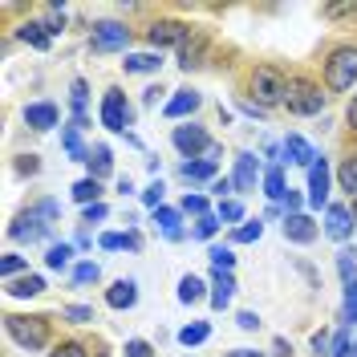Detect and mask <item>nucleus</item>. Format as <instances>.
Wrapping results in <instances>:
<instances>
[{
    "label": "nucleus",
    "instance_id": "obj_1",
    "mask_svg": "<svg viewBox=\"0 0 357 357\" xmlns=\"http://www.w3.org/2000/svg\"><path fill=\"white\" fill-rule=\"evenodd\" d=\"M248 93L256 98V106H284V98H289V77L280 73L276 66H256L252 69V77H248Z\"/></svg>",
    "mask_w": 357,
    "mask_h": 357
},
{
    "label": "nucleus",
    "instance_id": "obj_2",
    "mask_svg": "<svg viewBox=\"0 0 357 357\" xmlns=\"http://www.w3.org/2000/svg\"><path fill=\"white\" fill-rule=\"evenodd\" d=\"M357 82V45H341L329 53V61H325V89H349Z\"/></svg>",
    "mask_w": 357,
    "mask_h": 357
},
{
    "label": "nucleus",
    "instance_id": "obj_3",
    "mask_svg": "<svg viewBox=\"0 0 357 357\" xmlns=\"http://www.w3.org/2000/svg\"><path fill=\"white\" fill-rule=\"evenodd\" d=\"M4 329H8V337L21 349H45L49 345V321L45 317H21V312H13V317H4Z\"/></svg>",
    "mask_w": 357,
    "mask_h": 357
},
{
    "label": "nucleus",
    "instance_id": "obj_4",
    "mask_svg": "<svg viewBox=\"0 0 357 357\" xmlns=\"http://www.w3.org/2000/svg\"><path fill=\"white\" fill-rule=\"evenodd\" d=\"M284 106H289V114H296V118H312V114L325 110V93H321V86H312L309 77H289V98H284Z\"/></svg>",
    "mask_w": 357,
    "mask_h": 357
},
{
    "label": "nucleus",
    "instance_id": "obj_5",
    "mask_svg": "<svg viewBox=\"0 0 357 357\" xmlns=\"http://www.w3.org/2000/svg\"><path fill=\"white\" fill-rule=\"evenodd\" d=\"M49 231H53V223L45 220L37 207L21 211L17 220L8 223V240H17V244H37V240H49Z\"/></svg>",
    "mask_w": 357,
    "mask_h": 357
},
{
    "label": "nucleus",
    "instance_id": "obj_6",
    "mask_svg": "<svg viewBox=\"0 0 357 357\" xmlns=\"http://www.w3.org/2000/svg\"><path fill=\"white\" fill-rule=\"evenodd\" d=\"M102 126L106 130H126V126H134V110L130 102H126V93L122 89H106L102 93Z\"/></svg>",
    "mask_w": 357,
    "mask_h": 357
},
{
    "label": "nucleus",
    "instance_id": "obj_7",
    "mask_svg": "<svg viewBox=\"0 0 357 357\" xmlns=\"http://www.w3.org/2000/svg\"><path fill=\"white\" fill-rule=\"evenodd\" d=\"M171 142H175V151L183 158H199L207 155L215 142H211V134L203 130V126H195V122H187V126H175V134H171Z\"/></svg>",
    "mask_w": 357,
    "mask_h": 357
},
{
    "label": "nucleus",
    "instance_id": "obj_8",
    "mask_svg": "<svg viewBox=\"0 0 357 357\" xmlns=\"http://www.w3.org/2000/svg\"><path fill=\"white\" fill-rule=\"evenodd\" d=\"M89 45H93V53H118V49L130 45V29H126L122 21H98Z\"/></svg>",
    "mask_w": 357,
    "mask_h": 357
},
{
    "label": "nucleus",
    "instance_id": "obj_9",
    "mask_svg": "<svg viewBox=\"0 0 357 357\" xmlns=\"http://www.w3.org/2000/svg\"><path fill=\"white\" fill-rule=\"evenodd\" d=\"M329 178H333V175H329V158L321 155L317 162H312V171H309V191H305L309 207H317V211L329 203Z\"/></svg>",
    "mask_w": 357,
    "mask_h": 357
},
{
    "label": "nucleus",
    "instance_id": "obj_10",
    "mask_svg": "<svg viewBox=\"0 0 357 357\" xmlns=\"http://www.w3.org/2000/svg\"><path fill=\"white\" fill-rule=\"evenodd\" d=\"M187 37H191V24L183 21H155L151 24V33H146V41L155 45V49H167V45H187Z\"/></svg>",
    "mask_w": 357,
    "mask_h": 357
},
{
    "label": "nucleus",
    "instance_id": "obj_11",
    "mask_svg": "<svg viewBox=\"0 0 357 357\" xmlns=\"http://www.w3.org/2000/svg\"><path fill=\"white\" fill-rule=\"evenodd\" d=\"M354 211L345 207V203H329V211H325V236L337 240V244H345L349 236H354Z\"/></svg>",
    "mask_w": 357,
    "mask_h": 357
},
{
    "label": "nucleus",
    "instance_id": "obj_12",
    "mask_svg": "<svg viewBox=\"0 0 357 357\" xmlns=\"http://www.w3.org/2000/svg\"><path fill=\"white\" fill-rule=\"evenodd\" d=\"M280 231H284V240H289V244H312L321 227H317V220H312V215H305V211H301V215H284Z\"/></svg>",
    "mask_w": 357,
    "mask_h": 357
},
{
    "label": "nucleus",
    "instance_id": "obj_13",
    "mask_svg": "<svg viewBox=\"0 0 357 357\" xmlns=\"http://www.w3.org/2000/svg\"><path fill=\"white\" fill-rule=\"evenodd\" d=\"M155 227L171 240V244H178V240H187V227H183V211L178 207H155Z\"/></svg>",
    "mask_w": 357,
    "mask_h": 357
},
{
    "label": "nucleus",
    "instance_id": "obj_14",
    "mask_svg": "<svg viewBox=\"0 0 357 357\" xmlns=\"http://www.w3.org/2000/svg\"><path fill=\"white\" fill-rule=\"evenodd\" d=\"M256 178H260V158L252 155V151H240V155H236V175H231L236 191H252Z\"/></svg>",
    "mask_w": 357,
    "mask_h": 357
},
{
    "label": "nucleus",
    "instance_id": "obj_15",
    "mask_svg": "<svg viewBox=\"0 0 357 357\" xmlns=\"http://www.w3.org/2000/svg\"><path fill=\"white\" fill-rule=\"evenodd\" d=\"M178 175L187 178V183H215L220 178V162L215 158H187L178 167Z\"/></svg>",
    "mask_w": 357,
    "mask_h": 357
},
{
    "label": "nucleus",
    "instance_id": "obj_16",
    "mask_svg": "<svg viewBox=\"0 0 357 357\" xmlns=\"http://www.w3.org/2000/svg\"><path fill=\"white\" fill-rule=\"evenodd\" d=\"M280 151H284V162H292V167H309V171H312V162L321 158V155H317V151L309 146V142L301 138V134H289Z\"/></svg>",
    "mask_w": 357,
    "mask_h": 357
},
{
    "label": "nucleus",
    "instance_id": "obj_17",
    "mask_svg": "<svg viewBox=\"0 0 357 357\" xmlns=\"http://www.w3.org/2000/svg\"><path fill=\"white\" fill-rule=\"evenodd\" d=\"M199 106H203L199 89H175V98L162 106V114H167V118H187V114H195Z\"/></svg>",
    "mask_w": 357,
    "mask_h": 357
},
{
    "label": "nucleus",
    "instance_id": "obj_18",
    "mask_svg": "<svg viewBox=\"0 0 357 357\" xmlns=\"http://www.w3.org/2000/svg\"><path fill=\"white\" fill-rule=\"evenodd\" d=\"M24 122L33 126V130H53L57 122H61V114L53 102H33V106H24Z\"/></svg>",
    "mask_w": 357,
    "mask_h": 357
},
{
    "label": "nucleus",
    "instance_id": "obj_19",
    "mask_svg": "<svg viewBox=\"0 0 357 357\" xmlns=\"http://www.w3.org/2000/svg\"><path fill=\"white\" fill-rule=\"evenodd\" d=\"M106 305H110V309H134V305H138V284H134V280H114L110 289H106Z\"/></svg>",
    "mask_w": 357,
    "mask_h": 357
},
{
    "label": "nucleus",
    "instance_id": "obj_20",
    "mask_svg": "<svg viewBox=\"0 0 357 357\" xmlns=\"http://www.w3.org/2000/svg\"><path fill=\"white\" fill-rule=\"evenodd\" d=\"M231 296H236V276L215 268V276H211V309L223 312L227 305H231Z\"/></svg>",
    "mask_w": 357,
    "mask_h": 357
},
{
    "label": "nucleus",
    "instance_id": "obj_21",
    "mask_svg": "<svg viewBox=\"0 0 357 357\" xmlns=\"http://www.w3.org/2000/svg\"><path fill=\"white\" fill-rule=\"evenodd\" d=\"M4 289H8V296H41V292H45V276L24 272V276H17V280H8Z\"/></svg>",
    "mask_w": 357,
    "mask_h": 357
},
{
    "label": "nucleus",
    "instance_id": "obj_22",
    "mask_svg": "<svg viewBox=\"0 0 357 357\" xmlns=\"http://www.w3.org/2000/svg\"><path fill=\"white\" fill-rule=\"evenodd\" d=\"M61 146H66V155L73 158V162H89V155L93 151H86L82 146V134H77V126L69 122V126H61Z\"/></svg>",
    "mask_w": 357,
    "mask_h": 357
},
{
    "label": "nucleus",
    "instance_id": "obj_23",
    "mask_svg": "<svg viewBox=\"0 0 357 357\" xmlns=\"http://www.w3.org/2000/svg\"><path fill=\"white\" fill-rule=\"evenodd\" d=\"M260 183H264V195L272 203H284V195H289V183H284V171H280V167H268Z\"/></svg>",
    "mask_w": 357,
    "mask_h": 357
},
{
    "label": "nucleus",
    "instance_id": "obj_24",
    "mask_svg": "<svg viewBox=\"0 0 357 357\" xmlns=\"http://www.w3.org/2000/svg\"><path fill=\"white\" fill-rule=\"evenodd\" d=\"M17 37H21L24 45H33V49H49V45H53V37H49V29H45V21H24Z\"/></svg>",
    "mask_w": 357,
    "mask_h": 357
},
{
    "label": "nucleus",
    "instance_id": "obj_25",
    "mask_svg": "<svg viewBox=\"0 0 357 357\" xmlns=\"http://www.w3.org/2000/svg\"><path fill=\"white\" fill-rule=\"evenodd\" d=\"M73 199L82 203V207H93V203H102V183L98 178H77L73 183Z\"/></svg>",
    "mask_w": 357,
    "mask_h": 357
},
{
    "label": "nucleus",
    "instance_id": "obj_26",
    "mask_svg": "<svg viewBox=\"0 0 357 357\" xmlns=\"http://www.w3.org/2000/svg\"><path fill=\"white\" fill-rule=\"evenodd\" d=\"M203 296H207V284H203L195 272H187V276L178 280V301H183V305H195V301H203Z\"/></svg>",
    "mask_w": 357,
    "mask_h": 357
},
{
    "label": "nucleus",
    "instance_id": "obj_27",
    "mask_svg": "<svg viewBox=\"0 0 357 357\" xmlns=\"http://www.w3.org/2000/svg\"><path fill=\"white\" fill-rule=\"evenodd\" d=\"M110 171H114L110 146H102V142H98V146H93V155H89V178H98V183H102Z\"/></svg>",
    "mask_w": 357,
    "mask_h": 357
},
{
    "label": "nucleus",
    "instance_id": "obj_28",
    "mask_svg": "<svg viewBox=\"0 0 357 357\" xmlns=\"http://www.w3.org/2000/svg\"><path fill=\"white\" fill-rule=\"evenodd\" d=\"M122 66H126V73H158L162 57H158V53H130Z\"/></svg>",
    "mask_w": 357,
    "mask_h": 357
},
{
    "label": "nucleus",
    "instance_id": "obj_29",
    "mask_svg": "<svg viewBox=\"0 0 357 357\" xmlns=\"http://www.w3.org/2000/svg\"><path fill=\"white\" fill-rule=\"evenodd\" d=\"M337 183H341V191H349V199H357V155L341 158V167H337Z\"/></svg>",
    "mask_w": 357,
    "mask_h": 357
},
{
    "label": "nucleus",
    "instance_id": "obj_30",
    "mask_svg": "<svg viewBox=\"0 0 357 357\" xmlns=\"http://www.w3.org/2000/svg\"><path fill=\"white\" fill-rule=\"evenodd\" d=\"M69 260H73V244H49V252H45V268L66 272Z\"/></svg>",
    "mask_w": 357,
    "mask_h": 357
},
{
    "label": "nucleus",
    "instance_id": "obj_31",
    "mask_svg": "<svg viewBox=\"0 0 357 357\" xmlns=\"http://www.w3.org/2000/svg\"><path fill=\"white\" fill-rule=\"evenodd\" d=\"M207 337H211V325H207V321H191V325L178 329V341H183L187 349H191V345H203Z\"/></svg>",
    "mask_w": 357,
    "mask_h": 357
},
{
    "label": "nucleus",
    "instance_id": "obj_32",
    "mask_svg": "<svg viewBox=\"0 0 357 357\" xmlns=\"http://www.w3.org/2000/svg\"><path fill=\"white\" fill-rule=\"evenodd\" d=\"M260 236H264V220H248L231 231V244H256Z\"/></svg>",
    "mask_w": 357,
    "mask_h": 357
},
{
    "label": "nucleus",
    "instance_id": "obj_33",
    "mask_svg": "<svg viewBox=\"0 0 357 357\" xmlns=\"http://www.w3.org/2000/svg\"><path fill=\"white\" fill-rule=\"evenodd\" d=\"M24 272H29V260L17 256V252H8V256L0 260V276H4V284H8V280H17V276H24Z\"/></svg>",
    "mask_w": 357,
    "mask_h": 357
},
{
    "label": "nucleus",
    "instance_id": "obj_34",
    "mask_svg": "<svg viewBox=\"0 0 357 357\" xmlns=\"http://www.w3.org/2000/svg\"><path fill=\"white\" fill-rule=\"evenodd\" d=\"M199 57H203V37H191V41L178 49V66H183V69L199 66Z\"/></svg>",
    "mask_w": 357,
    "mask_h": 357
},
{
    "label": "nucleus",
    "instance_id": "obj_35",
    "mask_svg": "<svg viewBox=\"0 0 357 357\" xmlns=\"http://www.w3.org/2000/svg\"><path fill=\"white\" fill-rule=\"evenodd\" d=\"M207 256H211V264L220 268V272H231V268H236V252L223 248V244H211L207 248Z\"/></svg>",
    "mask_w": 357,
    "mask_h": 357
},
{
    "label": "nucleus",
    "instance_id": "obj_36",
    "mask_svg": "<svg viewBox=\"0 0 357 357\" xmlns=\"http://www.w3.org/2000/svg\"><path fill=\"white\" fill-rule=\"evenodd\" d=\"M102 280V268L93 264V260H82V264L73 268V284H98Z\"/></svg>",
    "mask_w": 357,
    "mask_h": 357
},
{
    "label": "nucleus",
    "instance_id": "obj_37",
    "mask_svg": "<svg viewBox=\"0 0 357 357\" xmlns=\"http://www.w3.org/2000/svg\"><path fill=\"white\" fill-rule=\"evenodd\" d=\"M215 215H220V223H240V220H244V203H236V199H220Z\"/></svg>",
    "mask_w": 357,
    "mask_h": 357
},
{
    "label": "nucleus",
    "instance_id": "obj_38",
    "mask_svg": "<svg viewBox=\"0 0 357 357\" xmlns=\"http://www.w3.org/2000/svg\"><path fill=\"white\" fill-rule=\"evenodd\" d=\"M215 231H220V215H199L195 227H191V236H195V240H211Z\"/></svg>",
    "mask_w": 357,
    "mask_h": 357
},
{
    "label": "nucleus",
    "instance_id": "obj_39",
    "mask_svg": "<svg viewBox=\"0 0 357 357\" xmlns=\"http://www.w3.org/2000/svg\"><path fill=\"white\" fill-rule=\"evenodd\" d=\"M61 317H66V321H73V325H89V321H93V309H89V305H66V309H61Z\"/></svg>",
    "mask_w": 357,
    "mask_h": 357
},
{
    "label": "nucleus",
    "instance_id": "obj_40",
    "mask_svg": "<svg viewBox=\"0 0 357 357\" xmlns=\"http://www.w3.org/2000/svg\"><path fill=\"white\" fill-rule=\"evenodd\" d=\"M45 29H49V37H57V33H61V29H66V13H61V8H57V4H53V8H45Z\"/></svg>",
    "mask_w": 357,
    "mask_h": 357
},
{
    "label": "nucleus",
    "instance_id": "obj_41",
    "mask_svg": "<svg viewBox=\"0 0 357 357\" xmlns=\"http://www.w3.org/2000/svg\"><path fill=\"white\" fill-rule=\"evenodd\" d=\"M333 357H357V341H349V333L341 329L333 333Z\"/></svg>",
    "mask_w": 357,
    "mask_h": 357
},
{
    "label": "nucleus",
    "instance_id": "obj_42",
    "mask_svg": "<svg viewBox=\"0 0 357 357\" xmlns=\"http://www.w3.org/2000/svg\"><path fill=\"white\" fill-rule=\"evenodd\" d=\"M337 272H341V280H345V284H354V280H357L354 252H341V256H337Z\"/></svg>",
    "mask_w": 357,
    "mask_h": 357
},
{
    "label": "nucleus",
    "instance_id": "obj_43",
    "mask_svg": "<svg viewBox=\"0 0 357 357\" xmlns=\"http://www.w3.org/2000/svg\"><path fill=\"white\" fill-rule=\"evenodd\" d=\"M345 325H357V280L354 284H345Z\"/></svg>",
    "mask_w": 357,
    "mask_h": 357
},
{
    "label": "nucleus",
    "instance_id": "obj_44",
    "mask_svg": "<svg viewBox=\"0 0 357 357\" xmlns=\"http://www.w3.org/2000/svg\"><path fill=\"white\" fill-rule=\"evenodd\" d=\"M312 354H321V357H333V333H329V329H321V333H312Z\"/></svg>",
    "mask_w": 357,
    "mask_h": 357
},
{
    "label": "nucleus",
    "instance_id": "obj_45",
    "mask_svg": "<svg viewBox=\"0 0 357 357\" xmlns=\"http://www.w3.org/2000/svg\"><path fill=\"white\" fill-rule=\"evenodd\" d=\"M49 357H89V354H86L82 341H61V345H53V354Z\"/></svg>",
    "mask_w": 357,
    "mask_h": 357
},
{
    "label": "nucleus",
    "instance_id": "obj_46",
    "mask_svg": "<svg viewBox=\"0 0 357 357\" xmlns=\"http://www.w3.org/2000/svg\"><path fill=\"white\" fill-rule=\"evenodd\" d=\"M183 211L195 215V220H199V215H211V211H207V195H187V199H183Z\"/></svg>",
    "mask_w": 357,
    "mask_h": 357
},
{
    "label": "nucleus",
    "instance_id": "obj_47",
    "mask_svg": "<svg viewBox=\"0 0 357 357\" xmlns=\"http://www.w3.org/2000/svg\"><path fill=\"white\" fill-rule=\"evenodd\" d=\"M162 191H167V187H162V178H155V183L142 191V203H146L151 211H155V207H162Z\"/></svg>",
    "mask_w": 357,
    "mask_h": 357
},
{
    "label": "nucleus",
    "instance_id": "obj_48",
    "mask_svg": "<svg viewBox=\"0 0 357 357\" xmlns=\"http://www.w3.org/2000/svg\"><path fill=\"white\" fill-rule=\"evenodd\" d=\"M126 357H155V345L142 341V337H130V341H126Z\"/></svg>",
    "mask_w": 357,
    "mask_h": 357
},
{
    "label": "nucleus",
    "instance_id": "obj_49",
    "mask_svg": "<svg viewBox=\"0 0 357 357\" xmlns=\"http://www.w3.org/2000/svg\"><path fill=\"white\" fill-rule=\"evenodd\" d=\"M110 215V207L106 203H93V207H86V215H82V223H102Z\"/></svg>",
    "mask_w": 357,
    "mask_h": 357
},
{
    "label": "nucleus",
    "instance_id": "obj_50",
    "mask_svg": "<svg viewBox=\"0 0 357 357\" xmlns=\"http://www.w3.org/2000/svg\"><path fill=\"white\" fill-rule=\"evenodd\" d=\"M301 203H305V195L289 187V195H284V215H301Z\"/></svg>",
    "mask_w": 357,
    "mask_h": 357
},
{
    "label": "nucleus",
    "instance_id": "obj_51",
    "mask_svg": "<svg viewBox=\"0 0 357 357\" xmlns=\"http://www.w3.org/2000/svg\"><path fill=\"white\" fill-rule=\"evenodd\" d=\"M236 325H240L244 333H252V329H260V317H256V312H252V309H244V312H240V317H236Z\"/></svg>",
    "mask_w": 357,
    "mask_h": 357
},
{
    "label": "nucleus",
    "instance_id": "obj_52",
    "mask_svg": "<svg viewBox=\"0 0 357 357\" xmlns=\"http://www.w3.org/2000/svg\"><path fill=\"white\" fill-rule=\"evenodd\" d=\"M33 207H37V211H41V215H45V220H49V223H53V220H57V215H61V207H57V203H53V199H41V203H33Z\"/></svg>",
    "mask_w": 357,
    "mask_h": 357
},
{
    "label": "nucleus",
    "instance_id": "obj_53",
    "mask_svg": "<svg viewBox=\"0 0 357 357\" xmlns=\"http://www.w3.org/2000/svg\"><path fill=\"white\" fill-rule=\"evenodd\" d=\"M98 244L106 248V252H118V248L126 244V236H118V231H106V236H102V240H98Z\"/></svg>",
    "mask_w": 357,
    "mask_h": 357
},
{
    "label": "nucleus",
    "instance_id": "obj_54",
    "mask_svg": "<svg viewBox=\"0 0 357 357\" xmlns=\"http://www.w3.org/2000/svg\"><path fill=\"white\" fill-rule=\"evenodd\" d=\"M357 13V4H329L325 8V17H354Z\"/></svg>",
    "mask_w": 357,
    "mask_h": 357
},
{
    "label": "nucleus",
    "instance_id": "obj_55",
    "mask_svg": "<svg viewBox=\"0 0 357 357\" xmlns=\"http://www.w3.org/2000/svg\"><path fill=\"white\" fill-rule=\"evenodd\" d=\"M37 167H41V162H37V155H24L21 162H17V171H21V175H37Z\"/></svg>",
    "mask_w": 357,
    "mask_h": 357
},
{
    "label": "nucleus",
    "instance_id": "obj_56",
    "mask_svg": "<svg viewBox=\"0 0 357 357\" xmlns=\"http://www.w3.org/2000/svg\"><path fill=\"white\" fill-rule=\"evenodd\" d=\"M289 354H292V345L284 337H276V341H272V357H289Z\"/></svg>",
    "mask_w": 357,
    "mask_h": 357
},
{
    "label": "nucleus",
    "instance_id": "obj_57",
    "mask_svg": "<svg viewBox=\"0 0 357 357\" xmlns=\"http://www.w3.org/2000/svg\"><path fill=\"white\" fill-rule=\"evenodd\" d=\"M231 187H236V183H231V178H215V183H211V191H215V195H220V199H223V191H231Z\"/></svg>",
    "mask_w": 357,
    "mask_h": 357
},
{
    "label": "nucleus",
    "instance_id": "obj_58",
    "mask_svg": "<svg viewBox=\"0 0 357 357\" xmlns=\"http://www.w3.org/2000/svg\"><path fill=\"white\" fill-rule=\"evenodd\" d=\"M223 357H272V354H260V349H231V354H223Z\"/></svg>",
    "mask_w": 357,
    "mask_h": 357
},
{
    "label": "nucleus",
    "instance_id": "obj_59",
    "mask_svg": "<svg viewBox=\"0 0 357 357\" xmlns=\"http://www.w3.org/2000/svg\"><path fill=\"white\" fill-rule=\"evenodd\" d=\"M122 248H130V252H138V248H142V236H138V231H126V244Z\"/></svg>",
    "mask_w": 357,
    "mask_h": 357
},
{
    "label": "nucleus",
    "instance_id": "obj_60",
    "mask_svg": "<svg viewBox=\"0 0 357 357\" xmlns=\"http://www.w3.org/2000/svg\"><path fill=\"white\" fill-rule=\"evenodd\" d=\"M264 220H280V223H284V211H280V207L272 203V207H268V211H264Z\"/></svg>",
    "mask_w": 357,
    "mask_h": 357
},
{
    "label": "nucleus",
    "instance_id": "obj_61",
    "mask_svg": "<svg viewBox=\"0 0 357 357\" xmlns=\"http://www.w3.org/2000/svg\"><path fill=\"white\" fill-rule=\"evenodd\" d=\"M345 118H349V126H354V130H357V98H354V102H349V110H345Z\"/></svg>",
    "mask_w": 357,
    "mask_h": 357
},
{
    "label": "nucleus",
    "instance_id": "obj_62",
    "mask_svg": "<svg viewBox=\"0 0 357 357\" xmlns=\"http://www.w3.org/2000/svg\"><path fill=\"white\" fill-rule=\"evenodd\" d=\"M158 93H162V89H158V86H151V89H146V98H142V102H146V106H155V102H158Z\"/></svg>",
    "mask_w": 357,
    "mask_h": 357
},
{
    "label": "nucleus",
    "instance_id": "obj_63",
    "mask_svg": "<svg viewBox=\"0 0 357 357\" xmlns=\"http://www.w3.org/2000/svg\"><path fill=\"white\" fill-rule=\"evenodd\" d=\"M349 211H354V220H357V199H354V203H349Z\"/></svg>",
    "mask_w": 357,
    "mask_h": 357
}]
</instances>
